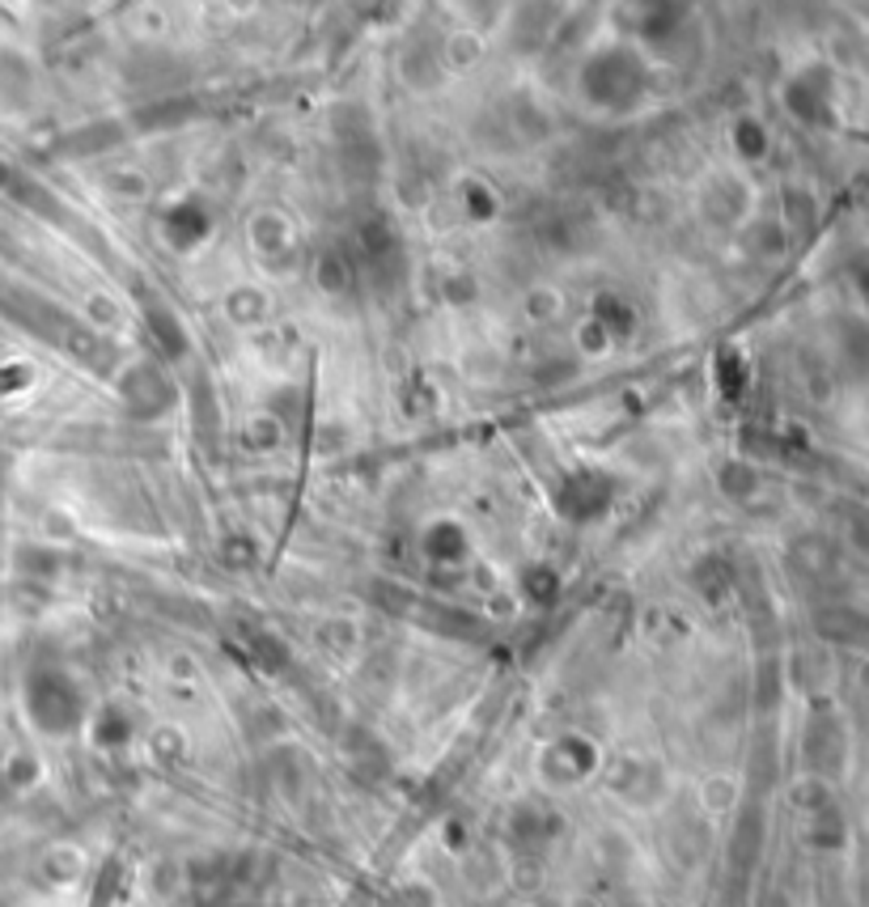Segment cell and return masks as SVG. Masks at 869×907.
Segmentation results:
<instances>
[{
	"label": "cell",
	"mask_w": 869,
	"mask_h": 907,
	"mask_svg": "<svg viewBox=\"0 0 869 907\" xmlns=\"http://www.w3.org/2000/svg\"><path fill=\"white\" fill-rule=\"evenodd\" d=\"M861 526H866V530H857V539H861V548H869V513L861 518Z\"/></svg>",
	"instance_id": "cell-1"
}]
</instances>
